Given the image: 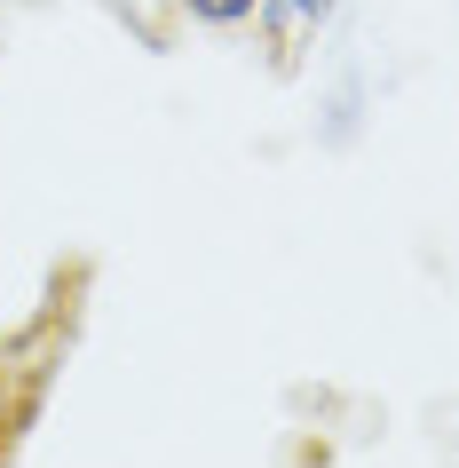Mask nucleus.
Segmentation results:
<instances>
[{
  "label": "nucleus",
  "instance_id": "nucleus-2",
  "mask_svg": "<svg viewBox=\"0 0 459 468\" xmlns=\"http://www.w3.org/2000/svg\"><path fill=\"white\" fill-rule=\"evenodd\" d=\"M254 8H262V0H191V16H198V25H245Z\"/></svg>",
  "mask_w": 459,
  "mask_h": 468
},
{
  "label": "nucleus",
  "instance_id": "nucleus-1",
  "mask_svg": "<svg viewBox=\"0 0 459 468\" xmlns=\"http://www.w3.org/2000/svg\"><path fill=\"white\" fill-rule=\"evenodd\" d=\"M254 16L269 25V48H277V64H293V56L309 48V32L333 16V0H262Z\"/></svg>",
  "mask_w": 459,
  "mask_h": 468
},
{
  "label": "nucleus",
  "instance_id": "nucleus-3",
  "mask_svg": "<svg viewBox=\"0 0 459 468\" xmlns=\"http://www.w3.org/2000/svg\"><path fill=\"white\" fill-rule=\"evenodd\" d=\"M0 468H8V420H0Z\"/></svg>",
  "mask_w": 459,
  "mask_h": 468
}]
</instances>
